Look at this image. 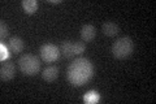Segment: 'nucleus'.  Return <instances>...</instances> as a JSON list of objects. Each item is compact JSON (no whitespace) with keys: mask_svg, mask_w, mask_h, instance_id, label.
Segmentation results:
<instances>
[{"mask_svg":"<svg viewBox=\"0 0 156 104\" xmlns=\"http://www.w3.org/2000/svg\"><path fill=\"white\" fill-rule=\"evenodd\" d=\"M94 76V65L86 57H78L68 66L66 78L74 87H81L89 82Z\"/></svg>","mask_w":156,"mask_h":104,"instance_id":"nucleus-1","label":"nucleus"},{"mask_svg":"<svg viewBox=\"0 0 156 104\" xmlns=\"http://www.w3.org/2000/svg\"><path fill=\"white\" fill-rule=\"evenodd\" d=\"M112 55L117 60H125L134 52V42L130 37H121L112 44Z\"/></svg>","mask_w":156,"mask_h":104,"instance_id":"nucleus-2","label":"nucleus"},{"mask_svg":"<svg viewBox=\"0 0 156 104\" xmlns=\"http://www.w3.org/2000/svg\"><path fill=\"white\" fill-rule=\"evenodd\" d=\"M18 69L23 76H35L41 70V60L33 53H23L17 61Z\"/></svg>","mask_w":156,"mask_h":104,"instance_id":"nucleus-3","label":"nucleus"},{"mask_svg":"<svg viewBox=\"0 0 156 104\" xmlns=\"http://www.w3.org/2000/svg\"><path fill=\"white\" fill-rule=\"evenodd\" d=\"M41 53V59L46 63H55L60 57V48L52 43H44L39 49Z\"/></svg>","mask_w":156,"mask_h":104,"instance_id":"nucleus-4","label":"nucleus"},{"mask_svg":"<svg viewBox=\"0 0 156 104\" xmlns=\"http://www.w3.org/2000/svg\"><path fill=\"white\" fill-rule=\"evenodd\" d=\"M16 76V65L13 61H5L3 63L2 68H0V78L2 81H11Z\"/></svg>","mask_w":156,"mask_h":104,"instance_id":"nucleus-5","label":"nucleus"},{"mask_svg":"<svg viewBox=\"0 0 156 104\" xmlns=\"http://www.w3.org/2000/svg\"><path fill=\"white\" fill-rule=\"evenodd\" d=\"M96 37V29L90 23H86L81 27V39L83 42H92Z\"/></svg>","mask_w":156,"mask_h":104,"instance_id":"nucleus-6","label":"nucleus"},{"mask_svg":"<svg viewBox=\"0 0 156 104\" xmlns=\"http://www.w3.org/2000/svg\"><path fill=\"white\" fill-rule=\"evenodd\" d=\"M60 53H61L62 57L66 59V60L73 59L76 56V53H74V43H73L72 41H64L61 43V46H60Z\"/></svg>","mask_w":156,"mask_h":104,"instance_id":"nucleus-7","label":"nucleus"},{"mask_svg":"<svg viewBox=\"0 0 156 104\" xmlns=\"http://www.w3.org/2000/svg\"><path fill=\"white\" fill-rule=\"evenodd\" d=\"M23 48H25V43L20 37H11L9 38V49L14 55H20Z\"/></svg>","mask_w":156,"mask_h":104,"instance_id":"nucleus-8","label":"nucleus"},{"mask_svg":"<svg viewBox=\"0 0 156 104\" xmlns=\"http://www.w3.org/2000/svg\"><path fill=\"white\" fill-rule=\"evenodd\" d=\"M101 31H103V34L105 37H115L119 34L120 31V27H119V25L115 23V22H112V21H107L103 23V26H101Z\"/></svg>","mask_w":156,"mask_h":104,"instance_id":"nucleus-9","label":"nucleus"},{"mask_svg":"<svg viewBox=\"0 0 156 104\" xmlns=\"http://www.w3.org/2000/svg\"><path fill=\"white\" fill-rule=\"evenodd\" d=\"M42 77L46 82H53L58 77V68L56 65L47 66L42 73Z\"/></svg>","mask_w":156,"mask_h":104,"instance_id":"nucleus-10","label":"nucleus"},{"mask_svg":"<svg viewBox=\"0 0 156 104\" xmlns=\"http://www.w3.org/2000/svg\"><path fill=\"white\" fill-rule=\"evenodd\" d=\"M38 7H39V4L37 0H23L22 2V8L25 11V13L27 14L35 13L38 11Z\"/></svg>","mask_w":156,"mask_h":104,"instance_id":"nucleus-11","label":"nucleus"},{"mask_svg":"<svg viewBox=\"0 0 156 104\" xmlns=\"http://www.w3.org/2000/svg\"><path fill=\"white\" fill-rule=\"evenodd\" d=\"M86 51V44L83 42H74V53L76 55H82Z\"/></svg>","mask_w":156,"mask_h":104,"instance_id":"nucleus-12","label":"nucleus"},{"mask_svg":"<svg viewBox=\"0 0 156 104\" xmlns=\"http://www.w3.org/2000/svg\"><path fill=\"white\" fill-rule=\"evenodd\" d=\"M99 95L95 92V91H90V92H87L86 94V96H85V102H87V103H95V102H98L99 100Z\"/></svg>","mask_w":156,"mask_h":104,"instance_id":"nucleus-13","label":"nucleus"},{"mask_svg":"<svg viewBox=\"0 0 156 104\" xmlns=\"http://www.w3.org/2000/svg\"><path fill=\"white\" fill-rule=\"evenodd\" d=\"M8 35H9V29L7 26V23L4 21H2L0 22V37H2V39H4V38H7Z\"/></svg>","mask_w":156,"mask_h":104,"instance_id":"nucleus-14","label":"nucleus"},{"mask_svg":"<svg viewBox=\"0 0 156 104\" xmlns=\"http://www.w3.org/2000/svg\"><path fill=\"white\" fill-rule=\"evenodd\" d=\"M0 49H2V53H0V60H2V61H5L7 59H8V56H9L8 48H7L5 44L2 43V44H0Z\"/></svg>","mask_w":156,"mask_h":104,"instance_id":"nucleus-15","label":"nucleus"}]
</instances>
